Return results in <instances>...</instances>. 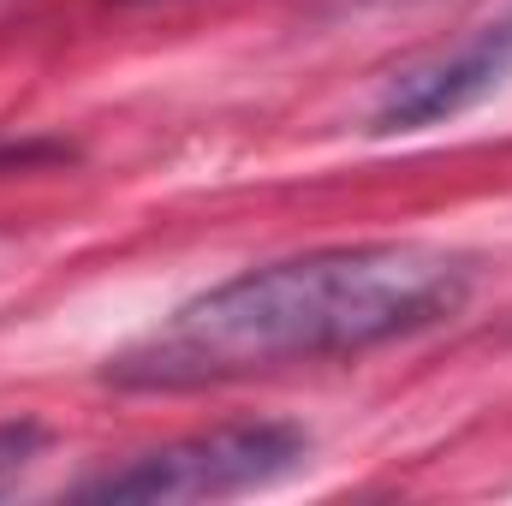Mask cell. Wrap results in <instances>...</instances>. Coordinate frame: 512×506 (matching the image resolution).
Instances as JSON below:
<instances>
[{
    "label": "cell",
    "mask_w": 512,
    "mask_h": 506,
    "mask_svg": "<svg viewBox=\"0 0 512 506\" xmlns=\"http://www.w3.org/2000/svg\"><path fill=\"white\" fill-rule=\"evenodd\" d=\"M471 286V256L441 245H328L245 268L185 298L161 328L114 352L102 376L126 393H191L286 364L358 358L459 316Z\"/></svg>",
    "instance_id": "obj_1"
},
{
    "label": "cell",
    "mask_w": 512,
    "mask_h": 506,
    "mask_svg": "<svg viewBox=\"0 0 512 506\" xmlns=\"http://www.w3.org/2000/svg\"><path fill=\"white\" fill-rule=\"evenodd\" d=\"M310 453V435L292 423H221L185 441H167L155 453H137L131 465L90 477L78 501L108 506H185V501H233L274 489L292 477Z\"/></svg>",
    "instance_id": "obj_2"
},
{
    "label": "cell",
    "mask_w": 512,
    "mask_h": 506,
    "mask_svg": "<svg viewBox=\"0 0 512 506\" xmlns=\"http://www.w3.org/2000/svg\"><path fill=\"white\" fill-rule=\"evenodd\" d=\"M512 72V18L483 24L477 36H465L447 54H429L417 66H405L399 78H387V90L376 96L370 131H429L441 120L471 114L501 78Z\"/></svg>",
    "instance_id": "obj_3"
},
{
    "label": "cell",
    "mask_w": 512,
    "mask_h": 506,
    "mask_svg": "<svg viewBox=\"0 0 512 506\" xmlns=\"http://www.w3.org/2000/svg\"><path fill=\"white\" fill-rule=\"evenodd\" d=\"M42 447H48V429H42L36 417H12V423H0V495L18 489V477L42 459Z\"/></svg>",
    "instance_id": "obj_4"
}]
</instances>
